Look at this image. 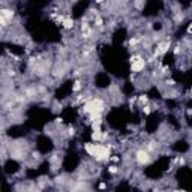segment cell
I'll list each match as a JSON object with an SVG mask.
<instances>
[{
  "mask_svg": "<svg viewBox=\"0 0 192 192\" xmlns=\"http://www.w3.org/2000/svg\"><path fill=\"white\" fill-rule=\"evenodd\" d=\"M143 68H144V60H141V59L132 60V71L134 72H140Z\"/></svg>",
  "mask_w": 192,
  "mask_h": 192,
  "instance_id": "1",
  "label": "cell"
},
{
  "mask_svg": "<svg viewBox=\"0 0 192 192\" xmlns=\"http://www.w3.org/2000/svg\"><path fill=\"white\" fill-rule=\"evenodd\" d=\"M138 162H140V164L149 162V155H147L146 152H140V153H138Z\"/></svg>",
  "mask_w": 192,
  "mask_h": 192,
  "instance_id": "2",
  "label": "cell"
},
{
  "mask_svg": "<svg viewBox=\"0 0 192 192\" xmlns=\"http://www.w3.org/2000/svg\"><path fill=\"white\" fill-rule=\"evenodd\" d=\"M65 27H68V29H69V27H72V21L66 20V21H65Z\"/></svg>",
  "mask_w": 192,
  "mask_h": 192,
  "instance_id": "3",
  "label": "cell"
}]
</instances>
